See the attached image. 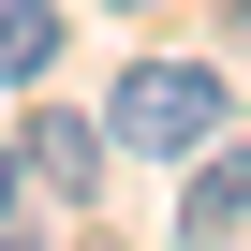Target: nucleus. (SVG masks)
Listing matches in <instances>:
<instances>
[{"instance_id":"1","label":"nucleus","mask_w":251,"mask_h":251,"mask_svg":"<svg viewBox=\"0 0 251 251\" xmlns=\"http://www.w3.org/2000/svg\"><path fill=\"white\" fill-rule=\"evenodd\" d=\"M103 118H118V148H148V163H192L207 133H222V74H192V59H133V74H118L103 89Z\"/></svg>"},{"instance_id":"2","label":"nucleus","mask_w":251,"mask_h":251,"mask_svg":"<svg viewBox=\"0 0 251 251\" xmlns=\"http://www.w3.org/2000/svg\"><path fill=\"white\" fill-rule=\"evenodd\" d=\"M177 236H251V148H192V177H177Z\"/></svg>"},{"instance_id":"3","label":"nucleus","mask_w":251,"mask_h":251,"mask_svg":"<svg viewBox=\"0 0 251 251\" xmlns=\"http://www.w3.org/2000/svg\"><path fill=\"white\" fill-rule=\"evenodd\" d=\"M15 177H45L59 207H89V192H103V133H89V118H30V148H15Z\"/></svg>"},{"instance_id":"4","label":"nucleus","mask_w":251,"mask_h":251,"mask_svg":"<svg viewBox=\"0 0 251 251\" xmlns=\"http://www.w3.org/2000/svg\"><path fill=\"white\" fill-rule=\"evenodd\" d=\"M59 74V0H0V89H45Z\"/></svg>"},{"instance_id":"5","label":"nucleus","mask_w":251,"mask_h":251,"mask_svg":"<svg viewBox=\"0 0 251 251\" xmlns=\"http://www.w3.org/2000/svg\"><path fill=\"white\" fill-rule=\"evenodd\" d=\"M0 222H15V148H0Z\"/></svg>"},{"instance_id":"6","label":"nucleus","mask_w":251,"mask_h":251,"mask_svg":"<svg viewBox=\"0 0 251 251\" xmlns=\"http://www.w3.org/2000/svg\"><path fill=\"white\" fill-rule=\"evenodd\" d=\"M118 15H148V0H118Z\"/></svg>"}]
</instances>
